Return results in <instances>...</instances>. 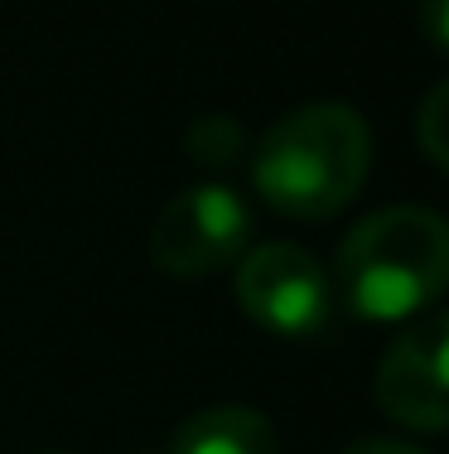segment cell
Wrapping results in <instances>:
<instances>
[{
  "mask_svg": "<svg viewBox=\"0 0 449 454\" xmlns=\"http://www.w3.org/2000/svg\"><path fill=\"white\" fill-rule=\"evenodd\" d=\"M372 165V131L348 102H305L252 150L256 193L295 223H319L358 199Z\"/></svg>",
  "mask_w": 449,
  "mask_h": 454,
  "instance_id": "6da1fadb",
  "label": "cell"
},
{
  "mask_svg": "<svg viewBox=\"0 0 449 454\" xmlns=\"http://www.w3.org/2000/svg\"><path fill=\"white\" fill-rule=\"evenodd\" d=\"M334 276L344 305L372 324L421 315L449 290V223L415 203L368 213L338 247Z\"/></svg>",
  "mask_w": 449,
  "mask_h": 454,
  "instance_id": "7a4b0ae2",
  "label": "cell"
},
{
  "mask_svg": "<svg viewBox=\"0 0 449 454\" xmlns=\"http://www.w3.org/2000/svg\"><path fill=\"white\" fill-rule=\"evenodd\" d=\"M252 242V208L228 184L179 189L150 227V262L174 280H203L237 266Z\"/></svg>",
  "mask_w": 449,
  "mask_h": 454,
  "instance_id": "3957f363",
  "label": "cell"
},
{
  "mask_svg": "<svg viewBox=\"0 0 449 454\" xmlns=\"http://www.w3.org/2000/svg\"><path fill=\"white\" fill-rule=\"evenodd\" d=\"M237 305L275 339H319L334 319V286L305 247L266 242L237 266Z\"/></svg>",
  "mask_w": 449,
  "mask_h": 454,
  "instance_id": "277c9868",
  "label": "cell"
},
{
  "mask_svg": "<svg viewBox=\"0 0 449 454\" xmlns=\"http://www.w3.org/2000/svg\"><path fill=\"white\" fill-rule=\"evenodd\" d=\"M377 406L406 430H449V309L401 333L377 363Z\"/></svg>",
  "mask_w": 449,
  "mask_h": 454,
  "instance_id": "5b68a950",
  "label": "cell"
},
{
  "mask_svg": "<svg viewBox=\"0 0 449 454\" xmlns=\"http://www.w3.org/2000/svg\"><path fill=\"white\" fill-rule=\"evenodd\" d=\"M169 454H281V440L256 406H208L174 430Z\"/></svg>",
  "mask_w": 449,
  "mask_h": 454,
  "instance_id": "8992f818",
  "label": "cell"
},
{
  "mask_svg": "<svg viewBox=\"0 0 449 454\" xmlns=\"http://www.w3.org/2000/svg\"><path fill=\"white\" fill-rule=\"evenodd\" d=\"M184 145H189V160H198V165H208V169H228L247 155V131H242V121L228 112H203L198 121L189 126Z\"/></svg>",
  "mask_w": 449,
  "mask_h": 454,
  "instance_id": "52a82bcc",
  "label": "cell"
},
{
  "mask_svg": "<svg viewBox=\"0 0 449 454\" xmlns=\"http://www.w3.org/2000/svg\"><path fill=\"white\" fill-rule=\"evenodd\" d=\"M415 140L435 165L449 169V78L425 92L421 112H415Z\"/></svg>",
  "mask_w": 449,
  "mask_h": 454,
  "instance_id": "ba28073f",
  "label": "cell"
},
{
  "mask_svg": "<svg viewBox=\"0 0 449 454\" xmlns=\"http://www.w3.org/2000/svg\"><path fill=\"white\" fill-rule=\"evenodd\" d=\"M421 29L435 49L449 53V0H421Z\"/></svg>",
  "mask_w": 449,
  "mask_h": 454,
  "instance_id": "9c48e42d",
  "label": "cell"
},
{
  "mask_svg": "<svg viewBox=\"0 0 449 454\" xmlns=\"http://www.w3.org/2000/svg\"><path fill=\"white\" fill-rule=\"evenodd\" d=\"M344 454H425V450H415V445H406V440H352V445Z\"/></svg>",
  "mask_w": 449,
  "mask_h": 454,
  "instance_id": "30bf717a",
  "label": "cell"
},
{
  "mask_svg": "<svg viewBox=\"0 0 449 454\" xmlns=\"http://www.w3.org/2000/svg\"><path fill=\"white\" fill-rule=\"evenodd\" d=\"M49 454H68V450H49Z\"/></svg>",
  "mask_w": 449,
  "mask_h": 454,
  "instance_id": "8fae6325",
  "label": "cell"
}]
</instances>
